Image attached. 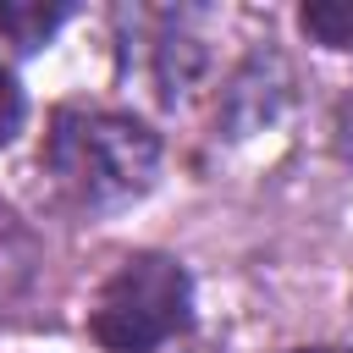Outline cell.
<instances>
[{
    "label": "cell",
    "instance_id": "obj_3",
    "mask_svg": "<svg viewBox=\"0 0 353 353\" xmlns=\"http://www.w3.org/2000/svg\"><path fill=\"white\" fill-rule=\"evenodd\" d=\"M72 17V6H17V0H0V33L11 39V44H22V50H39L61 22Z\"/></svg>",
    "mask_w": 353,
    "mask_h": 353
},
{
    "label": "cell",
    "instance_id": "obj_5",
    "mask_svg": "<svg viewBox=\"0 0 353 353\" xmlns=\"http://www.w3.org/2000/svg\"><path fill=\"white\" fill-rule=\"evenodd\" d=\"M22 88H17V77H11V66L0 61V143H11L17 138V127H22Z\"/></svg>",
    "mask_w": 353,
    "mask_h": 353
},
{
    "label": "cell",
    "instance_id": "obj_6",
    "mask_svg": "<svg viewBox=\"0 0 353 353\" xmlns=\"http://www.w3.org/2000/svg\"><path fill=\"white\" fill-rule=\"evenodd\" d=\"M298 353H347V347H298Z\"/></svg>",
    "mask_w": 353,
    "mask_h": 353
},
{
    "label": "cell",
    "instance_id": "obj_2",
    "mask_svg": "<svg viewBox=\"0 0 353 353\" xmlns=\"http://www.w3.org/2000/svg\"><path fill=\"white\" fill-rule=\"evenodd\" d=\"M193 320V281L171 254H132L94 298V342L105 353H154Z\"/></svg>",
    "mask_w": 353,
    "mask_h": 353
},
{
    "label": "cell",
    "instance_id": "obj_1",
    "mask_svg": "<svg viewBox=\"0 0 353 353\" xmlns=\"http://www.w3.org/2000/svg\"><path fill=\"white\" fill-rule=\"evenodd\" d=\"M44 171L55 188L88 210H110L138 199L154 171H160V138L121 116V110H94V105H66L55 110L44 132Z\"/></svg>",
    "mask_w": 353,
    "mask_h": 353
},
{
    "label": "cell",
    "instance_id": "obj_4",
    "mask_svg": "<svg viewBox=\"0 0 353 353\" xmlns=\"http://www.w3.org/2000/svg\"><path fill=\"white\" fill-rule=\"evenodd\" d=\"M303 33L320 39L325 50H353V6H347V0L303 6Z\"/></svg>",
    "mask_w": 353,
    "mask_h": 353
}]
</instances>
